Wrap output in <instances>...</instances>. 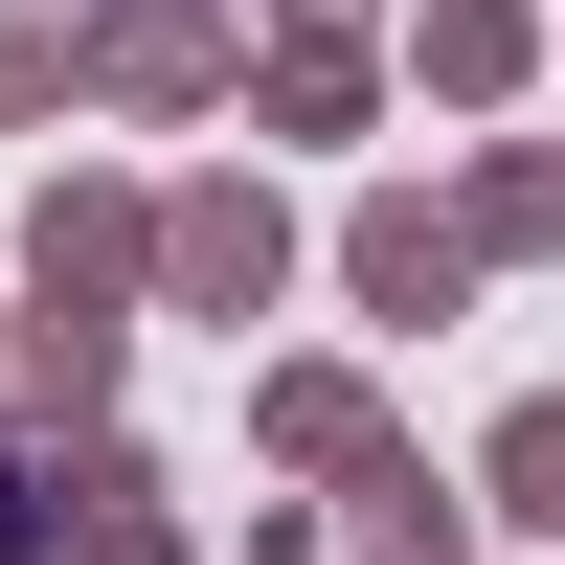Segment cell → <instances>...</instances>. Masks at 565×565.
Instances as JSON below:
<instances>
[{
	"instance_id": "cell-1",
	"label": "cell",
	"mask_w": 565,
	"mask_h": 565,
	"mask_svg": "<svg viewBox=\"0 0 565 565\" xmlns=\"http://www.w3.org/2000/svg\"><path fill=\"white\" fill-rule=\"evenodd\" d=\"M23 543H45V521H23V498H0V565H23Z\"/></svg>"
}]
</instances>
